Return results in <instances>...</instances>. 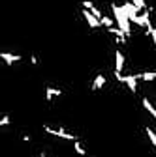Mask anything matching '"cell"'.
<instances>
[{"instance_id": "9c48e42d", "label": "cell", "mask_w": 156, "mask_h": 157, "mask_svg": "<svg viewBox=\"0 0 156 157\" xmlns=\"http://www.w3.org/2000/svg\"><path fill=\"white\" fill-rule=\"evenodd\" d=\"M141 105H143V109H145V110L150 114V118H152V120H156V107L152 105V101L149 99L147 95H143V97H141Z\"/></svg>"}, {"instance_id": "d6986e66", "label": "cell", "mask_w": 156, "mask_h": 157, "mask_svg": "<svg viewBox=\"0 0 156 157\" xmlns=\"http://www.w3.org/2000/svg\"><path fill=\"white\" fill-rule=\"evenodd\" d=\"M21 140H23V142H30V136H28V135H23Z\"/></svg>"}, {"instance_id": "2e32d148", "label": "cell", "mask_w": 156, "mask_h": 157, "mask_svg": "<svg viewBox=\"0 0 156 157\" xmlns=\"http://www.w3.org/2000/svg\"><path fill=\"white\" fill-rule=\"evenodd\" d=\"M11 124V118L8 116V114H4V116H0V127H8Z\"/></svg>"}, {"instance_id": "9a60e30c", "label": "cell", "mask_w": 156, "mask_h": 157, "mask_svg": "<svg viewBox=\"0 0 156 157\" xmlns=\"http://www.w3.org/2000/svg\"><path fill=\"white\" fill-rule=\"evenodd\" d=\"M130 2H132V4H133L135 8H138L139 11H141V10H147V8H149V4H147V0H130Z\"/></svg>"}, {"instance_id": "8fae6325", "label": "cell", "mask_w": 156, "mask_h": 157, "mask_svg": "<svg viewBox=\"0 0 156 157\" xmlns=\"http://www.w3.org/2000/svg\"><path fill=\"white\" fill-rule=\"evenodd\" d=\"M138 81L141 82H154L156 81V71H143V73H135Z\"/></svg>"}, {"instance_id": "ba28073f", "label": "cell", "mask_w": 156, "mask_h": 157, "mask_svg": "<svg viewBox=\"0 0 156 157\" xmlns=\"http://www.w3.org/2000/svg\"><path fill=\"white\" fill-rule=\"evenodd\" d=\"M105 84H107V77H105L104 73H98V75L94 77L92 84H90V90H92V92H98V90H102Z\"/></svg>"}, {"instance_id": "6da1fadb", "label": "cell", "mask_w": 156, "mask_h": 157, "mask_svg": "<svg viewBox=\"0 0 156 157\" xmlns=\"http://www.w3.org/2000/svg\"><path fill=\"white\" fill-rule=\"evenodd\" d=\"M111 13H113L115 26H117V28H119V30L130 39V37H132V23H130L128 15L124 13L122 6H121V4H117V2H111Z\"/></svg>"}, {"instance_id": "7a4b0ae2", "label": "cell", "mask_w": 156, "mask_h": 157, "mask_svg": "<svg viewBox=\"0 0 156 157\" xmlns=\"http://www.w3.org/2000/svg\"><path fill=\"white\" fill-rule=\"evenodd\" d=\"M42 129H43L47 135L56 136V139H60V140H70V142H73V140L79 139L77 135H73V133L66 131L64 127H53V125H49V124H43V125H42Z\"/></svg>"}, {"instance_id": "277c9868", "label": "cell", "mask_w": 156, "mask_h": 157, "mask_svg": "<svg viewBox=\"0 0 156 157\" xmlns=\"http://www.w3.org/2000/svg\"><path fill=\"white\" fill-rule=\"evenodd\" d=\"M132 94H138V84H139V81H138V77H135V73H132V75H122V81H121Z\"/></svg>"}, {"instance_id": "5b68a950", "label": "cell", "mask_w": 156, "mask_h": 157, "mask_svg": "<svg viewBox=\"0 0 156 157\" xmlns=\"http://www.w3.org/2000/svg\"><path fill=\"white\" fill-rule=\"evenodd\" d=\"M81 15H83V19L87 21V25H88V28H92V30H98V28H102V25H100V19H96L88 10H85V8H81Z\"/></svg>"}, {"instance_id": "ac0fdd59", "label": "cell", "mask_w": 156, "mask_h": 157, "mask_svg": "<svg viewBox=\"0 0 156 157\" xmlns=\"http://www.w3.org/2000/svg\"><path fill=\"white\" fill-rule=\"evenodd\" d=\"M30 64L32 66H40V58H38V54H30Z\"/></svg>"}, {"instance_id": "e0dca14e", "label": "cell", "mask_w": 156, "mask_h": 157, "mask_svg": "<svg viewBox=\"0 0 156 157\" xmlns=\"http://www.w3.org/2000/svg\"><path fill=\"white\" fill-rule=\"evenodd\" d=\"M149 37H150V41H152V45L156 47V26L152 25V28L149 30Z\"/></svg>"}, {"instance_id": "8992f818", "label": "cell", "mask_w": 156, "mask_h": 157, "mask_svg": "<svg viewBox=\"0 0 156 157\" xmlns=\"http://www.w3.org/2000/svg\"><path fill=\"white\" fill-rule=\"evenodd\" d=\"M124 67H126V56H124V52L121 49H115V67H113V71L122 73Z\"/></svg>"}, {"instance_id": "52a82bcc", "label": "cell", "mask_w": 156, "mask_h": 157, "mask_svg": "<svg viewBox=\"0 0 156 157\" xmlns=\"http://www.w3.org/2000/svg\"><path fill=\"white\" fill-rule=\"evenodd\" d=\"M81 8H85V10H88L96 19H100L104 13H102V10L98 8V4H96L94 2V0H83V2H81Z\"/></svg>"}, {"instance_id": "3957f363", "label": "cell", "mask_w": 156, "mask_h": 157, "mask_svg": "<svg viewBox=\"0 0 156 157\" xmlns=\"http://www.w3.org/2000/svg\"><path fill=\"white\" fill-rule=\"evenodd\" d=\"M0 60H2L8 67H11V66H15L17 62H21L23 56H21V54H15V52H8V51H0Z\"/></svg>"}, {"instance_id": "4fadbf2b", "label": "cell", "mask_w": 156, "mask_h": 157, "mask_svg": "<svg viewBox=\"0 0 156 157\" xmlns=\"http://www.w3.org/2000/svg\"><path fill=\"white\" fill-rule=\"evenodd\" d=\"M100 25H102V28H111V26H115V21H113V17H109V15H102L100 17Z\"/></svg>"}, {"instance_id": "5bb4252c", "label": "cell", "mask_w": 156, "mask_h": 157, "mask_svg": "<svg viewBox=\"0 0 156 157\" xmlns=\"http://www.w3.org/2000/svg\"><path fill=\"white\" fill-rule=\"evenodd\" d=\"M145 133H147V139L152 144V148H156V131L152 127H145Z\"/></svg>"}, {"instance_id": "7c38bea8", "label": "cell", "mask_w": 156, "mask_h": 157, "mask_svg": "<svg viewBox=\"0 0 156 157\" xmlns=\"http://www.w3.org/2000/svg\"><path fill=\"white\" fill-rule=\"evenodd\" d=\"M73 151L77 153V155H81V157H85L87 155V150H85V144L77 139V140H73Z\"/></svg>"}, {"instance_id": "30bf717a", "label": "cell", "mask_w": 156, "mask_h": 157, "mask_svg": "<svg viewBox=\"0 0 156 157\" xmlns=\"http://www.w3.org/2000/svg\"><path fill=\"white\" fill-rule=\"evenodd\" d=\"M62 95V90L60 88H53V86H47L45 88V101H53V99H56V97H60Z\"/></svg>"}]
</instances>
